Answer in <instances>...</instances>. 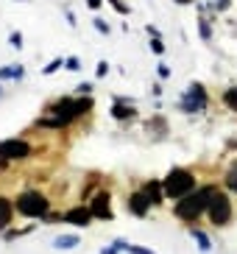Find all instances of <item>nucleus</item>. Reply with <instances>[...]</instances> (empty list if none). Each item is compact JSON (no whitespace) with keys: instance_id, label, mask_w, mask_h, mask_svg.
<instances>
[{"instance_id":"obj_1","label":"nucleus","mask_w":237,"mask_h":254,"mask_svg":"<svg viewBox=\"0 0 237 254\" xmlns=\"http://www.w3.org/2000/svg\"><path fill=\"white\" fill-rule=\"evenodd\" d=\"M215 193H218L215 187H204V190H198V193L184 195V198L176 201V209H173V212H176V218H181V221H195V218L209 207V198H212Z\"/></svg>"},{"instance_id":"obj_2","label":"nucleus","mask_w":237,"mask_h":254,"mask_svg":"<svg viewBox=\"0 0 237 254\" xmlns=\"http://www.w3.org/2000/svg\"><path fill=\"white\" fill-rule=\"evenodd\" d=\"M162 187H165V195H168V198L178 201V198H184V195L193 193L195 179H193V173L184 171V168H173V171L162 179Z\"/></svg>"},{"instance_id":"obj_3","label":"nucleus","mask_w":237,"mask_h":254,"mask_svg":"<svg viewBox=\"0 0 237 254\" xmlns=\"http://www.w3.org/2000/svg\"><path fill=\"white\" fill-rule=\"evenodd\" d=\"M89 109H92V101H89V98H78V101H73V98H61V101H56V104L51 106L53 118H59L61 123H70L73 118L89 112Z\"/></svg>"},{"instance_id":"obj_4","label":"nucleus","mask_w":237,"mask_h":254,"mask_svg":"<svg viewBox=\"0 0 237 254\" xmlns=\"http://www.w3.org/2000/svg\"><path fill=\"white\" fill-rule=\"evenodd\" d=\"M17 212L25 218H42L48 212V201H45V195L37 193V190H28V193H22L17 198Z\"/></svg>"},{"instance_id":"obj_5","label":"nucleus","mask_w":237,"mask_h":254,"mask_svg":"<svg viewBox=\"0 0 237 254\" xmlns=\"http://www.w3.org/2000/svg\"><path fill=\"white\" fill-rule=\"evenodd\" d=\"M207 212H209V218H212V224L226 226V224L232 221V201H229L223 193H215L212 198H209Z\"/></svg>"},{"instance_id":"obj_6","label":"nucleus","mask_w":237,"mask_h":254,"mask_svg":"<svg viewBox=\"0 0 237 254\" xmlns=\"http://www.w3.org/2000/svg\"><path fill=\"white\" fill-rule=\"evenodd\" d=\"M31 154V145L25 140H3L0 142V159H25Z\"/></svg>"},{"instance_id":"obj_7","label":"nucleus","mask_w":237,"mask_h":254,"mask_svg":"<svg viewBox=\"0 0 237 254\" xmlns=\"http://www.w3.org/2000/svg\"><path fill=\"white\" fill-rule=\"evenodd\" d=\"M204 106H207L204 87H201V84H193L190 92H187V98H184V104H181V109H184V112H198V109H204Z\"/></svg>"},{"instance_id":"obj_8","label":"nucleus","mask_w":237,"mask_h":254,"mask_svg":"<svg viewBox=\"0 0 237 254\" xmlns=\"http://www.w3.org/2000/svg\"><path fill=\"white\" fill-rule=\"evenodd\" d=\"M61 218H64L67 224H73V226H89V221H92V209L73 207V209H67Z\"/></svg>"},{"instance_id":"obj_9","label":"nucleus","mask_w":237,"mask_h":254,"mask_svg":"<svg viewBox=\"0 0 237 254\" xmlns=\"http://www.w3.org/2000/svg\"><path fill=\"white\" fill-rule=\"evenodd\" d=\"M92 218H104V221H112V207H109V193H98L95 201H92Z\"/></svg>"},{"instance_id":"obj_10","label":"nucleus","mask_w":237,"mask_h":254,"mask_svg":"<svg viewBox=\"0 0 237 254\" xmlns=\"http://www.w3.org/2000/svg\"><path fill=\"white\" fill-rule=\"evenodd\" d=\"M148 207H151V201H148V195H145V193H134L131 198H128V209H131L137 218H145Z\"/></svg>"},{"instance_id":"obj_11","label":"nucleus","mask_w":237,"mask_h":254,"mask_svg":"<svg viewBox=\"0 0 237 254\" xmlns=\"http://www.w3.org/2000/svg\"><path fill=\"white\" fill-rule=\"evenodd\" d=\"M142 193L148 195V201H151V204H162V198H165V187L159 185V182H148Z\"/></svg>"},{"instance_id":"obj_12","label":"nucleus","mask_w":237,"mask_h":254,"mask_svg":"<svg viewBox=\"0 0 237 254\" xmlns=\"http://www.w3.org/2000/svg\"><path fill=\"white\" fill-rule=\"evenodd\" d=\"M11 212H14V209H11V201H6V198L0 195V232L11 224Z\"/></svg>"},{"instance_id":"obj_13","label":"nucleus","mask_w":237,"mask_h":254,"mask_svg":"<svg viewBox=\"0 0 237 254\" xmlns=\"http://www.w3.org/2000/svg\"><path fill=\"white\" fill-rule=\"evenodd\" d=\"M75 246H78V235H59V238L53 240V249H61V252L75 249Z\"/></svg>"},{"instance_id":"obj_14","label":"nucleus","mask_w":237,"mask_h":254,"mask_svg":"<svg viewBox=\"0 0 237 254\" xmlns=\"http://www.w3.org/2000/svg\"><path fill=\"white\" fill-rule=\"evenodd\" d=\"M112 115H115L118 120H131L134 118V106H123L118 101V104H115V109H112Z\"/></svg>"},{"instance_id":"obj_15","label":"nucleus","mask_w":237,"mask_h":254,"mask_svg":"<svg viewBox=\"0 0 237 254\" xmlns=\"http://www.w3.org/2000/svg\"><path fill=\"white\" fill-rule=\"evenodd\" d=\"M190 235H193V240L198 243V249H201V252H209V249H212V243H209V238H207V235H204L201 229H190Z\"/></svg>"},{"instance_id":"obj_16","label":"nucleus","mask_w":237,"mask_h":254,"mask_svg":"<svg viewBox=\"0 0 237 254\" xmlns=\"http://www.w3.org/2000/svg\"><path fill=\"white\" fill-rule=\"evenodd\" d=\"M115 246H118L120 252H128V254H156V252H151V249H142V246H131V243H123V240H118Z\"/></svg>"},{"instance_id":"obj_17","label":"nucleus","mask_w":237,"mask_h":254,"mask_svg":"<svg viewBox=\"0 0 237 254\" xmlns=\"http://www.w3.org/2000/svg\"><path fill=\"white\" fill-rule=\"evenodd\" d=\"M223 104L229 106L232 112H237V87H232V90L223 92Z\"/></svg>"},{"instance_id":"obj_18","label":"nucleus","mask_w":237,"mask_h":254,"mask_svg":"<svg viewBox=\"0 0 237 254\" xmlns=\"http://www.w3.org/2000/svg\"><path fill=\"white\" fill-rule=\"evenodd\" d=\"M22 75V67L20 64H8V67L0 70V78H20Z\"/></svg>"},{"instance_id":"obj_19","label":"nucleus","mask_w":237,"mask_h":254,"mask_svg":"<svg viewBox=\"0 0 237 254\" xmlns=\"http://www.w3.org/2000/svg\"><path fill=\"white\" fill-rule=\"evenodd\" d=\"M226 185H229V190H235V193H237V165L226 173Z\"/></svg>"},{"instance_id":"obj_20","label":"nucleus","mask_w":237,"mask_h":254,"mask_svg":"<svg viewBox=\"0 0 237 254\" xmlns=\"http://www.w3.org/2000/svg\"><path fill=\"white\" fill-rule=\"evenodd\" d=\"M8 45H11V48H22V34H20V31H11V37H8Z\"/></svg>"},{"instance_id":"obj_21","label":"nucleus","mask_w":237,"mask_h":254,"mask_svg":"<svg viewBox=\"0 0 237 254\" xmlns=\"http://www.w3.org/2000/svg\"><path fill=\"white\" fill-rule=\"evenodd\" d=\"M59 67H61V59H53L51 64H48V67L42 70V73H45V75H51V73H56V70H59Z\"/></svg>"},{"instance_id":"obj_22","label":"nucleus","mask_w":237,"mask_h":254,"mask_svg":"<svg viewBox=\"0 0 237 254\" xmlns=\"http://www.w3.org/2000/svg\"><path fill=\"white\" fill-rule=\"evenodd\" d=\"M151 51H154V53H165V45H162V39H159V37H154V42H151Z\"/></svg>"},{"instance_id":"obj_23","label":"nucleus","mask_w":237,"mask_h":254,"mask_svg":"<svg viewBox=\"0 0 237 254\" xmlns=\"http://www.w3.org/2000/svg\"><path fill=\"white\" fill-rule=\"evenodd\" d=\"M109 3H112L115 8H118L120 14H128V6H126V3H120V0H109Z\"/></svg>"},{"instance_id":"obj_24","label":"nucleus","mask_w":237,"mask_h":254,"mask_svg":"<svg viewBox=\"0 0 237 254\" xmlns=\"http://www.w3.org/2000/svg\"><path fill=\"white\" fill-rule=\"evenodd\" d=\"M64 64H67V70H78V59H75V56H70Z\"/></svg>"},{"instance_id":"obj_25","label":"nucleus","mask_w":237,"mask_h":254,"mask_svg":"<svg viewBox=\"0 0 237 254\" xmlns=\"http://www.w3.org/2000/svg\"><path fill=\"white\" fill-rule=\"evenodd\" d=\"M95 28L101 31V34H109V25H106L104 20H95Z\"/></svg>"},{"instance_id":"obj_26","label":"nucleus","mask_w":237,"mask_h":254,"mask_svg":"<svg viewBox=\"0 0 237 254\" xmlns=\"http://www.w3.org/2000/svg\"><path fill=\"white\" fill-rule=\"evenodd\" d=\"M109 73V64H106V62H101V64H98V75H106Z\"/></svg>"},{"instance_id":"obj_27","label":"nucleus","mask_w":237,"mask_h":254,"mask_svg":"<svg viewBox=\"0 0 237 254\" xmlns=\"http://www.w3.org/2000/svg\"><path fill=\"white\" fill-rule=\"evenodd\" d=\"M159 75H162V78H168V75H171V67H168V64H159Z\"/></svg>"},{"instance_id":"obj_28","label":"nucleus","mask_w":237,"mask_h":254,"mask_svg":"<svg viewBox=\"0 0 237 254\" xmlns=\"http://www.w3.org/2000/svg\"><path fill=\"white\" fill-rule=\"evenodd\" d=\"M201 37L209 39V25H207V23H201Z\"/></svg>"},{"instance_id":"obj_29","label":"nucleus","mask_w":237,"mask_h":254,"mask_svg":"<svg viewBox=\"0 0 237 254\" xmlns=\"http://www.w3.org/2000/svg\"><path fill=\"white\" fill-rule=\"evenodd\" d=\"M101 3H104V0H87V6H89V8H98Z\"/></svg>"},{"instance_id":"obj_30","label":"nucleus","mask_w":237,"mask_h":254,"mask_svg":"<svg viewBox=\"0 0 237 254\" xmlns=\"http://www.w3.org/2000/svg\"><path fill=\"white\" fill-rule=\"evenodd\" d=\"M118 252H120L118 246H112V249H104V252H101V254H118Z\"/></svg>"},{"instance_id":"obj_31","label":"nucleus","mask_w":237,"mask_h":254,"mask_svg":"<svg viewBox=\"0 0 237 254\" xmlns=\"http://www.w3.org/2000/svg\"><path fill=\"white\" fill-rule=\"evenodd\" d=\"M215 8H229V0H221V3H215Z\"/></svg>"},{"instance_id":"obj_32","label":"nucleus","mask_w":237,"mask_h":254,"mask_svg":"<svg viewBox=\"0 0 237 254\" xmlns=\"http://www.w3.org/2000/svg\"><path fill=\"white\" fill-rule=\"evenodd\" d=\"M178 3H190V0H178Z\"/></svg>"},{"instance_id":"obj_33","label":"nucleus","mask_w":237,"mask_h":254,"mask_svg":"<svg viewBox=\"0 0 237 254\" xmlns=\"http://www.w3.org/2000/svg\"><path fill=\"white\" fill-rule=\"evenodd\" d=\"M0 95H3V90H0Z\"/></svg>"},{"instance_id":"obj_34","label":"nucleus","mask_w":237,"mask_h":254,"mask_svg":"<svg viewBox=\"0 0 237 254\" xmlns=\"http://www.w3.org/2000/svg\"><path fill=\"white\" fill-rule=\"evenodd\" d=\"M20 3H22V0H20Z\"/></svg>"}]
</instances>
